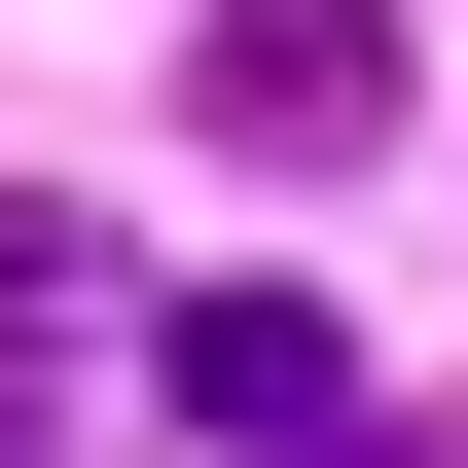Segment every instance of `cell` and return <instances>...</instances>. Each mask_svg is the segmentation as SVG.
<instances>
[{
    "mask_svg": "<svg viewBox=\"0 0 468 468\" xmlns=\"http://www.w3.org/2000/svg\"><path fill=\"white\" fill-rule=\"evenodd\" d=\"M180 109H217L252 180H360V144H397V0H217V37H180Z\"/></svg>",
    "mask_w": 468,
    "mask_h": 468,
    "instance_id": "6da1fadb",
    "label": "cell"
},
{
    "mask_svg": "<svg viewBox=\"0 0 468 468\" xmlns=\"http://www.w3.org/2000/svg\"><path fill=\"white\" fill-rule=\"evenodd\" d=\"M109 324V217H37V180H0V360H72Z\"/></svg>",
    "mask_w": 468,
    "mask_h": 468,
    "instance_id": "3957f363",
    "label": "cell"
},
{
    "mask_svg": "<svg viewBox=\"0 0 468 468\" xmlns=\"http://www.w3.org/2000/svg\"><path fill=\"white\" fill-rule=\"evenodd\" d=\"M324 468H468V432H397V397H360V432H324Z\"/></svg>",
    "mask_w": 468,
    "mask_h": 468,
    "instance_id": "277c9868",
    "label": "cell"
},
{
    "mask_svg": "<svg viewBox=\"0 0 468 468\" xmlns=\"http://www.w3.org/2000/svg\"><path fill=\"white\" fill-rule=\"evenodd\" d=\"M144 397L217 432V468H324V432H360V324H324V289H180V324H144Z\"/></svg>",
    "mask_w": 468,
    "mask_h": 468,
    "instance_id": "7a4b0ae2",
    "label": "cell"
}]
</instances>
